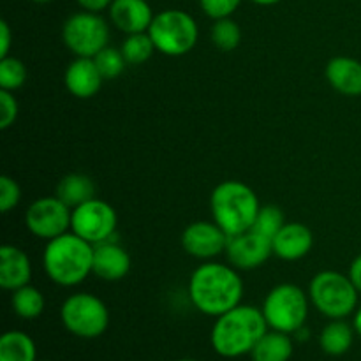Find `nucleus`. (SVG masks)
<instances>
[{
    "instance_id": "37",
    "label": "nucleus",
    "mask_w": 361,
    "mask_h": 361,
    "mask_svg": "<svg viewBox=\"0 0 361 361\" xmlns=\"http://www.w3.org/2000/svg\"><path fill=\"white\" fill-rule=\"evenodd\" d=\"M250 2L257 4V6H275V4L282 2V0H250Z\"/></svg>"
},
{
    "instance_id": "22",
    "label": "nucleus",
    "mask_w": 361,
    "mask_h": 361,
    "mask_svg": "<svg viewBox=\"0 0 361 361\" xmlns=\"http://www.w3.org/2000/svg\"><path fill=\"white\" fill-rule=\"evenodd\" d=\"M355 328L344 319H331L319 334V348L328 356H342L355 342Z\"/></svg>"
},
{
    "instance_id": "2",
    "label": "nucleus",
    "mask_w": 361,
    "mask_h": 361,
    "mask_svg": "<svg viewBox=\"0 0 361 361\" xmlns=\"http://www.w3.org/2000/svg\"><path fill=\"white\" fill-rule=\"evenodd\" d=\"M268 330L270 328L261 309L240 303L235 309L215 317L210 331L212 348L222 358H240L250 355Z\"/></svg>"
},
{
    "instance_id": "34",
    "label": "nucleus",
    "mask_w": 361,
    "mask_h": 361,
    "mask_svg": "<svg viewBox=\"0 0 361 361\" xmlns=\"http://www.w3.org/2000/svg\"><path fill=\"white\" fill-rule=\"evenodd\" d=\"M78 6L88 13H102V11L109 9L113 0H76Z\"/></svg>"
},
{
    "instance_id": "15",
    "label": "nucleus",
    "mask_w": 361,
    "mask_h": 361,
    "mask_svg": "<svg viewBox=\"0 0 361 361\" xmlns=\"http://www.w3.org/2000/svg\"><path fill=\"white\" fill-rule=\"evenodd\" d=\"M108 13L111 23L126 35L148 32L155 18L147 0H113Z\"/></svg>"
},
{
    "instance_id": "28",
    "label": "nucleus",
    "mask_w": 361,
    "mask_h": 361,
    "mask_svg": "<svg viewBox=\"0 0 361 361\" xmlns=\"http://www.w3.org/2000/svg\"><path fill=\"white\" fill-rule=\"evenodd\" d=\"M284 224H286V219L281 208L275 207V204H264V207H261L259 214H257L256 221H254V226L250 229L271 242L274 236L281 231V228Z\"/></svg>"
},
{
    "instance_id": "1",
    "label": "nucleus",
    "mask_w": 361,
    "mask_h": 361,
    "mask_svg": "<svg viewBox=\"0 0 361 361\" xmlns=\"http://www.w3.org/2000/svg\"><path fill=\"white\" fill-rule=\"evenodd\" d=\"M187 293L194 309L219 317L242 303L243 281L231 264L207 261L190 274Z\"/></svg>"
},
{
    "instance_id": "13",
    "label": "nucleus",
    "mask_w": 361,
    "mask_h": 361,
    "mask_svg": "<svg viewBox=\"0 0 361 361\" xmlns=\"http://www.w3.org/2000/svg\"><path fill=\"white\" fill-rule=\"evenodd\" d=\"M271 254L274 250H271L270 240L257 235L252 229L242 235L229 236L228 247H226L229 264L236 270H254V268L263 267Z\"/></svg>"
},
{
    "instance_id": "10",
    "label": "nucleus",
    "mask_w": 361,
    "mask_h": 361,
    "mask_svg": "<svg viewBox=\"0 0 361 361\" xmlns=\"http://www.w3.org/2000/svg\"><path fill=\"white\" fill-rule=\"evenodd\" d=\"M116 212L108 201H102L94 197L80 207L73 208V217H71V231L80 238L87 240L92 245L108 242L115 236Z\"/></svg>"
},
{
    "instance_id": "12",
    "label": "nucleus",
    "mask_w": 361,
    "mask_h": 361,
    "mask_svg": "<svg viewBox=\"0 0 361 361\" xmlns=\"http://www.w3.org/2000/svg\"><path fill=\"white\" fill-rule=\"evenodd\" d=\"M180 242L189 256L210 261L226 252L229 236L215 221H197L183 229Z\"/></svg>"
},
{
    "instance_id": "31",
    "label": "nucleus",
    "mask_w": 361,
    "mask_h": 361,
    "mask_svg": "<svg viewBox=\"0 0 361 361\" xmlns=\"http://www.w3.org/2000/svg\"><path fill=\"white\" fill-rule=\"evenodd\" d=\"M242 0H200L201 11L212 20L231 18L238 11Z\"/></svg>"
},
{
    "instance_id": "35",
    "label": "nucleus",
    "mask_w": 361,
    "mask_h": 361,
    "mask_svg": "<svg viewBox=\"0 0 361 361\" xmlns=\"http://www.w3.org/2000/svg\"><path fill=\"white\" fill-rule=\"evenodd\" d=\"M348 275L351 277L353 284L356 286V289L361 293V254H358V256L353 259L351 267H349V271Z\"/></svg>"
},
{
    "instance_id": "16",
    "label": "nucleus",
    "mask_w": 361,
    "mask_h": 361,
    "mask_svg": "<svg viewBox=\"0 0 361 361\" xmlns=\"http://www.w3.org/2000/svg\"><path fill=\"white\" fill-rule=\"evenodd\" d=\"M130 270V256L118 242L108 240L94 245V271L95 277L104 282L122 281Z\"/></svg>"
},
{
    "instance_id": "30",
    "label": "nucleus",
    "mask_w": 361,
    "mask_h": 361,
    "mask_svg": "<svg viewBox=\"0 0 361 361\" xmlns=\"http://www.w3.org/2000/svg\"><path fill=\"white\" fill-rule=\"evenodd\" d=\"M21 201V189L18 182L11 176L4 175L0 178V212L2 214H9L11 210L20 204Z\"/></svg>"
},
{
    "instance_id": "23",
    "label": "nucleus",
    "mask_w": 361,
    "mask_h": 361,
    "mask_svg": "<svg viewBox=\"0 0 361 361\" xmlns=\"http://www.w3.org/2000/svg\"><path fill=\"white\" fill-rule=\"evenodd\" d=\"M0 361H37L34 338L20 330H11L0 337Z\"/></svg>"
},
{
    "instance_id": "39",
    "label": "nucleus",
    "mask_w": 361,
    "mask_h": 361,
    "mask_svg": "<svg viewBox=\"0 0 361 361\" xmlns=\"http://www.w3.org/2000/svg\"><path fill=\"white\" fill-rule=\"evenodd\" d=\"M180 361H197V360H194V358H183V360H180Z\"/></svg>"
},
{
    "instance_id": "11",
    "label": "nucleus",
    "mask_w": 361,
    "mask_h": 361,
    "mask_svg": "<svg viewBox=\"0 0 361 361\" xmlns=\"http://www.w3.org/2000/svg\"><path fill=\"white\" fill-rule=\"evenodd\" d=\"M71 217H73V208L67 207L56 196H46L35 200L27 208L25 226L35 238L49 242L71 231Z\"/></svg>"
},
{
    "instance_id": "27",
    "label": "nucleus",
    "mask_w": 361,
    "mask_h": 361,
    "mask_svg": "<svg viewBox=\"0 0 361 361\" xmlns=\"http://www.w3.org/2000/svg\"><path fill=\"white\" fill-rule=\"evenodd\" d=\"M27 66L20 59L13 55L0 59V90H20L27 83Z\"/></svg>"
},
{
    "instance_id": "5",
    "label": "nucleus",
    "mask_w": 361,
    "mask_h": 361,
    "mask_svg": "<svg viewBox=\"0 0 361 361\" xmlns=\"http://www.w3.org/2000/svg\"><path fill=\"white\" fill-rule=\"evenodd\" d=\"M360 291L351 277L334 270L314 275L309 284V298L314 309L328 319H345L358 309Z\"/></svg>"
},
{
    "instance_id": "21",
    "label": "nucleus",
    "mask_w": 361,
    "mask_h": 361,
    "mask_svg": "<svg viewBox=\"0 0 361 361\" xmlns=\"http://www.w3.org/2000/svg\"><path fill=\"white\" fill-rule=\"evenodd\" d=\"M55 196L62 200L69 208H76L94 200L95 185L90 176L83 175V173H69L56 183Z\"/></svg>"
},
{
    "instance_id": "26",
    "label": "nucleus",
    "mask_w": 361,
    "mask_h": 361,
    "mask_svg": "<svg viewBox=\"0 0 361 361\" xmlns=\"http://www.w3.org/2000/svg\"><path fill=\"white\" fill-rule=\"evenodd\" d=\"M212 42L222 51H233L240 46L242 41V28L233 18H221L214 20L212 25Z\"/></svg>"
},
{
    "instance_id": "29",
    "label": "nucleus",
    "mask_w": 361,
    "mask_h": 361,
    "mask_svg": "<svg viewBox=\"0 0 361 361\" xmlns=\"http://www.w3.org/2000/svg\"><path fill=\"white\" fill-rule=\"evenodd\" d=\"M94 62L104 80H115V78H118L127 66V60L123 56L122 49L111 48V46H106L104 49H101L94 56Z\"/></svg>"
},
{
    "instance_id": "14",
    "label": "nucleus",
    "mask_w": 361,
    "mask_h": 361,
    "mask_svg": "<svg viewBox=\"0 0 361 361\" xmlns=\"http://www.w3.org/2000/svg\"><path fill=\"white\" fill-rule=\"evenodd\" d=\"M314 235L302 222H286L271 240L274 256L282 261H298L312 250Z\"/></svg>"
},
{
    "instance_id": "19",
    "label": "nucleus",
    "mask_w": 361,
    "mask_h": 361,
    "mask_svg": "<svg viewBox=\"0 0 361 361\" xmlns=\"http://www.w3.org/2000/svg\"><path fill=\"white\" fill-rule=\"evenodd\" d=\"M326 80L334 90L345 97L361 95V62L351 56H334L328 62Z\"/></svg>"
},
{
    "instance_id": "25",
    "label": "nucleus",
    "mask_w": 361,
    "mask_h": 361,
    "mask_svg": "<svg viewBox=\"0 0 361 361\" xmlns=\"http://www.w3.org/2000/svg\"><path fill=\"white\" fill-rule=\"evenodd\" d=\"M120 49H122L123 56H126L129 66H140V63H145L155 51H157L148 32L129 34L123 39Z\"/></svg>"
},
{
    "instance_id": "38",
    "label": "nucleus",
    "mask_w": 361,
    "mask_h": 361,
    "mask_svg": "<svg viewBox=\"0 0 361 361\" xmlns=\"http://www.w3.org/2000/svg\"><path fill=\"white\" fill-rule=\"evenodd\" d=\"M32 2H35V4H46V2H49V0H32Z\"/></svg>"
},
{
    "instance_id": "7",
    "label": "nucleus",
    "mask_w": 361,
    "mask_h": 361,
    "mask_svg": "<svg viewBox=\"0 0 361 361\" xmlns=\"http://www.w3.org/2000/svg\"><path fill=\"white\" fill-rule=\"evenodd\" d=\"M155 49L162 55L182 56L192 51L197 44L200 28L189 13L180 9H166L155 14L148 28Z\"/></svg>"
},
{
    "instance_id": "4",
    "label": "nucleus",
    "mask_w": 361,
    "mask_h": 361,
    "mask_svg": "<svg viewBox=\"0 0 361 361\" xmlns=\"http://www.w3.org/2000/svg\"><path fill=\"white\" fill-rule=\"evenodd\" d=\"M259 210L261 203L256 192L240 180L221 182L210 196L212 217L228 236L249 231Z\"/></svg>"
},
{
    "instance_id": "17",
    "label": "nucleus",
    "mask_w": 361,
    "mask_h": 361,
    "mask_svg": "<svg viewBox=\"0 0 361 361\" xmlns=\"http://www.w3.org/2000/svg\"><path fill=\"white\" fill-rule=\"evenodd\" d=\"M102 74L99 73L94 59L76 56L63 73V85L67 92L78 99H90L101 90Z\"/></svg>"
},
{
    "instance_id": "33",
    "label": "nucleus",
    "mask_w": 361,
    "mask_h": 361,
    "mask_svg": "<svg viewBox=\"0 0 361 361\" xmlns=\"http://www.w3.org/2000/svg\"><path fill=\"white\" fill-rule=\"evenodd\" d=\"M11 44H13V32H11L9 23L2 20L0 21V59L9 55Z\"/></svg>"
},
{
    "instance_id": "36",
    "label": "nucleus",
    "mask_w": 361,
    "mask_h": 361,
    "mask_svg": "<svg viewBox=\"0 0 361 361\" xmlns=\"http://www.w3.org/2000/svg\"><path fill=\"white\" fill-rule=\"evenodd\" d=\"M353 328H355L356 335H360L361 337V305H358V309H356L355 314H353Z\"/></svg>"
},
{
    "instance_id": "6",
    "label": "nucleus",
    "mask_w": 361,
    "mask_h": 361,
    "mask_svg": "<svg viewBox=\"0 0 361 361\" xmlns=\"http://www.w3.org/2000/svg\"><path fill=\"white\" fill-rule=\"evenodd\" d=\"M309 293L295 284H279L264 296L261 312L270 330L295 335L309 317Z\"/></svg>"
},
{
    "instance_id": "24",
    "label": "nucleus",
    "mask_w": 361,
    "mask_h": 361,
    "mask_svg": "<svg viewBox=\"0 0 361 361\" xmlns=\"http://www.w3.org/2000/svg\"><path fill=\"white\" fill-rule=\"evenodd\" d=\"M11 307H13V312L16 314L21 319H37L42 312H44L46 300L44 295L39 291L37 288H34L32 284L23 286V288L13 291L11 296Z\"/></svg>"
},
{
    "instance_id": "3",
    "label": "nucleus",
    "mask_w": 361,
    "mask_h": 361,
    "mask_svg": "<svg viewBox=\"0 0 361 361\" xmlns=\"http://www.w3.org/2000/svg\"><path fill=\"white\" fill-rule=\"evenodd\" d=\"M42 268L53 284L74 288L83 284L94 268V245L67 231L46 242L42 250Z\"/></svg>"
},
{
    "instance_id": "32",
    "label": "nucleus",
    "mask_w": 361,
    "mask_h": 361,
    "mask_svg": "<svg viewBox=\"0 0 361 361\" xmlns=\"http://www.w3.org/2000/svg\"><path fill=\"white\" fill-rule=\"evenodd\" d=\"M20 106H18L14 92L0 90V129L6 130L16 122Z\"/></svg>"
},
{
    "instance_id": "9",
    "label": "nucleus",
    "mask_w": 361,
    "mask_h": 361,
    "mask_svg": "<svg viewBox=\"0 0 361 361\" xmlns=\"http://www.w3.org/2000/svg\"><path fill=\"white\" fill-rule=\"evenodd\" d=\"M62 41L74 56L94 59L109 42V25L101 13L80 11L71 14L62 27Z\"/></svg>"
},
{
    "instance_id": "20",
    "label": "nucleus",
    "mask_w": 361,
    "mask_h": 361,
    "mask_svg": "<svg viewBox=\"0 0 361 361\" xmlns=\"http://www.w3.org/2000/svg\"><path fill=\"white\" fill-rule=\"evenodd\" d=\"M295 351L291 335L284 331L268 330L250 353L252 361H289Z\"/></svg>"
},
{
    "instance_id": "40",
    "label": "nucleus",
    "mask_w": 361,
    "mask_h": 361,
    "mask_svg": "<svg viewBox=\"0 0 361 361\" xmlns=\"http://www.w3.org/2000/svg\"><path fill=\"white\" fill-rule=\"evenodd\" d=\"M42 361H49V360H42Z\"/></svg>"
},
{
    "instance_id": "18",
    "label": "nucleus",
    "mask_w": 361,
    "mask_h": 361,
    "mask_svg": "<svg viewBox=\"0 0 361 361\" xmlns=\"http://www.w3.org/2000/svg\"><path fill=\"white\" fill-rule=\"evenodd\" d=\"M32 261L23 249L16 245L0 247V288L16 291L30 284Z\"/></svg>"
},
{
    "instance_id": "8",
    "label": "nucleus",
    "mask_w": 361,
    "mask_h": 361,
    "mask_svg": "<svg viewBox=\"0 0 361 361\" xmlns=\"http://www.w3.org/2000/svg\"><path fill=\"white\" fill-rule=\"evenodd\" d=\"M60 321L71 335L90 341L108 330L109 310L99 296L92 293H74L63 300Z\"/></svg>"
}]
</instances>
